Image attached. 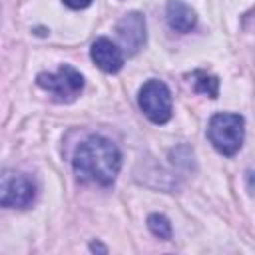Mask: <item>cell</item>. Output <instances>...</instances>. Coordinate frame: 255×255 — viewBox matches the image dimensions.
<instances>
[{"instance_id": "6da1fadb", "label": "cell", "mask_w": 255, "mask_h": 255, "mask_svg": "<svg viewBox=\"0 0 255 255\" xmlns=\"http://www.w3.org/2000/svg\"><path fill=\"white\" fill-rule=\"evenodd\" d=\"M72 165L80 181L108 187L116 181L122 165V155L110 139L102 135H92L76 147Z\"/></svg>"}, {"instance_id": "7a4b0ae2", "label": "cell", "mask_w": 255, "mask_h": 255, "mask_svg": "<svg viewBox=\"0 0 255 255\" xmlns=\"http://www.w3.org/2000/svg\"><path fill=\"white\" fill-rule=\"evenodd\" d=\"M243 116L239 114H215L209 120L207 137L213 147L223 155H235L243 145Z\"/></svg>"}, {"instance_id": "3957f363", "label": "cell", "mask_w": 255, "mask_h": 255, "mask_svg": "<svg viewBox=\"0 0 255 255\" xmlns=\"http://www.w3.org/2000/svg\"><path fill=\"white\" fill-rule=\"evenodd\" d=\"M36 84L42 90L50 92L58 102H72L80 96L84 88V78L76 68L62 64L56 74H46V72L38 74Z\"/></svg>"}, {"instance_id": "277c9868", "label": "cell", "mask_w": 255, "mask_h": 255, "mask_svg": "<svg viewBox=\"0 0 255 255\" xmlns=\"http://www.w3.org/2000/svg\"><path fill=\"white\" fill-rule=\"evenodd\" d=\"M36 197L32 177L18 171H0V207H30Z\"/></svg>"}, {"instance_id": "5b68a950", "label": "cell", "mask_w": 255, "mask_h": 255, "mask_svg": "<svg viewBox=\"0 0 255 255\" xmlns=\"http://www.w3.org/2000/svg\"><path fill=\"white\" fill-rule=\"evenodd\" d=\"M137 102L153 124H165L171 118V94L161 80H147L139 90Z\"/></svg>"}, {"instance_id": "8992f818", "label": "cell", "mask_w": 255, "mask_h": 255, "mask_svg": "<svg viewBox=\"0 0 255 255\" xmlns=\"http://www.w3.org/2000/svg\"><path fill=\"white\" fill-rule=\"evenodd\" d=\"M116 34L120 40V46L124 54L133 56L137 54L145 44V18L139 12H129L122 16V20L116 24Z\"/></svg>"}, {"instance_id": "52a82bcc", "label": "cell", "mask_w": 255, "mask_h": 255, "mask_svg": "<svg viewBox=\"0 0 255 255\" xmlns=\"http://www.w3.org/2000/svg\"><path fill=\"white\" fill-rule=\"evenodd\" d=\"M90 56L96 62V66L108 74H116L124 66V52L108 38H98L92 44Z\"/></svg>"}, {"instance_id": "ba28073f", "label": "cell", "mask_w": 255, "mask_h": 255, "mask_svg": "<svg viewBox=\"0 0 255 255\" xmlns=\"http://www.w3.org/2000/svg\"><path fill=\"white\" fill-rule=\"evenodd\" d=\"M165 18H167V24L171 30L175 32H181V34H187L195 28V22H197V16L195 12L179 2V0H169L167 2V8H165Z\"/></svg>"}, {"instance_id": "9c48e42d", "label": "cell", "mask_w": 255, "mask_h": 255, "mask_svg": "<svg viewBox=\"0 0 255 255\" xmlns=\"http://www.w3.org/2000/svg\"><path fill=\"white\" fill-rule=\"evenodd\" d=\"M191 78H193V90L195 92L205 94L209 98H217V94H219V80L215 76L197 70V72H193Z\"/></svg>"}, {"instance_id": "30bf717a", "label": "cell", "mask_w": 255, "mask_h": 255, "mask_svg": "<svg viewBox=\"0 0 255 255\" xmlns=\"http://www.w3.org/2000/svg\"><path fill=\"white\" fill-rule=\"evenodd\" d=\"M147 227H149V231L155 237H159V239H171V223H169V219L165 215L151 213L147 217Z\"/></svg>"}, {"instance_id": "8fae6325", "label": "cell", "mask_w": 255, "mask_h": 255, "mask_svg": "<svg viewBox=\"0 0 255 255\" xmlns=\"http://www.w3.org/2000/svg\"><path fill=\"white\" fill-rule=\"evenodd\" d=\"M64 4L70 6V8H74V10H82V8L90 6L92 0H64Z\"/></svg>"}, {"instance_id": "7c38bea8", "label": "cell", "mask_w": 255, "mask_h": 255, "mask_svg": "<svg viewBox=\"0 0 255 255\" xmlns=\"http://www.w3.org/2000/svg\"><path fill=\"white\" fill-rule=\"evenodd\" d=\"M90 249H92V251H102V253H108V249H106L104 245L96 243V241H94V243H90Z\"/></svg>"}]
</instances>
